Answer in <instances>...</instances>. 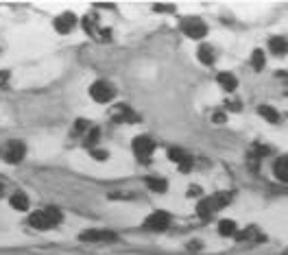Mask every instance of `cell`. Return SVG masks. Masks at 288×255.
<instances>
[{"mask_svg": "<svg viewBox=\"0 0 288 255\" xmlns=\"http://www.w3.org/2000/svg\"><path fill=\"white\" fill-rule=\"evenodd\" d=\"M114 120H118V122H138V116H135L129 107L120 105V107H116V111H114Z\"/></svg>", "mask_w": 288, "mask_h": 255, "instance_id": "9a60e30c", "label": "cell"}, {"mask_svg": "<svg viewBox=\"0 0 288 255\" xmlns=\"http://www.w3.org/2000/svg\"><path fill=\"white\" fill-rule=\"evenodd\" d=\"M286 255H288V253H286Z\"/></svg>", "mask_w": 288, "mask_h": 255, "instance_id": "f1b7e54d", "label": "cell"}, {"mask_svg": "<svg viewBox=\"0 0 288 255\" xmlns=\"http://www.w3.org/2000/svg\"><path fill=\"white\" fill-rule=\"evenodd\" d=\"M144 227L151 229V231H166L170 227V216L166 212H153L144 221Z\"/></svg>", "mask_w": 288, "mask_h": 255, "instance_id": "ba28073f", "label": "cell"}, {"mask_svg": "<svg viewBox=\"0 0 288 255\" xmlns=\"http://www.w3.org/2000/svg\"><path fill=\"white\" fill-rule=\"evenodd\" d=\"M133 151H135V155H138L140 159H149V157L153 155V151H155L153 137H149V135H138V137L133 140Z\"/></svg>", "mask_w": 288, "mask_h": 255, "instance_id": "52a82bcc", "label": "cell"}, {"mask_svg": "<svg viewBox=\"0 0 288 255\" xmlns=\"http://www.w3.org/2000/svg\"><path fill=\"white\" fill-rule=\"evenodd\" d=\"M155 9H158V11H170L173 4H155Z\"/></svg>", "mask_w": 288, "mask_h": 255, "instance_id": "484cf974", "label": "cell"}, {"mask_svg": "<svg viewBox=\"0 0 288 255\" xmlns=\"http://www.w3.org/2000/svg\"><path fill=\"white\" fill-rule=\"evenodd\" d=\"M199 192H201V190H199V188H196V186H192V188H190V194H192V196H196V194H199Z\"/></svg>", "mask_w": 288, "mask_h": 255, "instance_id": "4316f807", "label": "cell"}, {"mask_svg": "<svg viewBox=\"0 0 288 255\" xmlns=\"http://www.w3.org/2000/svg\"><path fill=\"white\" fill-rule=\"evenodd\" d=\"M62 221H64V216H62V212H59L57 207H44V210L31 214L29 225L35 227V229H53V227H57Z\"/></svg>", "mask_w": 288, "mask_h": 255, "instance_id": "6da1fadb", "label": "cell"}, {"mask_svg": "<svg viewBox=\"0 0 288 255\" xmlns=\"http://www.w3.org/2000/svg\"><path fill=\"white\" fill-rule=\"evenodd\" d=\"M196 57H199V61L201 64H205V65H212L214 64V48H212V46H201L199 48V55H196Z\"/></svg>", "mask_w": 288, "mask_h": 255, "instance_id": "ffe728a7", "label": "cell"}, {"mask_svg": "<svg viewBox=\"0 0 288 255\" xmlns=\"http://www.w3.org/2000/svg\"><path fill=\"white\" fill-rule=\"evenodd\" d=\"M90 96H92L96 103H109L116 96V90L112 83H107V81H94V83L90 85Z\"/></svg>", "mask_w": 288, "mask_h": 255, "instance_id": "277c9868", "label": "cell"}, {"mask_svg": "<svg viewBox=\"0 0 288 255\" xmlns=\"http://www.w3.org/2000/svg\"><path fill=\"white\" fill-rule=\"evenodd\" d=\"M219 233L225 238H231V236H238V225L234 221H221L219 223Z\"/></svg>", "mask_w": 288, "mask_h": 255, "instance_id": "ac0fdd59", "label": "cell"}, {"mask_svg": "<svg viewBox=\"0 0 288 255\" xmlns=\"http://www.w3.org/2000/svg\"><path fill=\"white\" fill-rule=\"evenodd\" d=\"M9 85V72L4 70V72H0V88H7Z\"/></svg>", "mask_w": 288, "mask_h": 255, "instance_id": "cb8c5ba5", "label": "cell"}, {"mask_svg": "<svg viewBox=\"0 0 288 255\" xmlns=\"http://www.w3.org/2000/svg\"><path fill=\"white\" fill-rule=\"evenodd\" d=\"M146 186H149V190L158 192V194H164V192L168 190V181L160 179V177H149V179H146Z\"/></svg>", "mask_w": 288, "mask_h": 255, "instance_id": "e0dca14e", "label": "cell"}, {"mask_svg": "<svg viewBox=\"0 0 288 255\" xmlns=\"http://www.w3.org/2000/svg\"><path fill=\"white\" fill-rule=\"evenodd\" d=\"M81 240L83 242H114L118 240L114 231H107V229H90V231L81 233Z\"/></svg>", "mask_w": 288, "mask_h": 255, "instance_id": "9c48e42d", "label": "cell"}, {"mask_svg": "<svg viewBox=\"0 0 288 255\" xmlns=\"http://www.w3.org/2000/svg\"><path fill=\"white\" fill-rule=\"evenodd\" d=\"M74 27H77V18H74L72 13H62V15H57L55 18V29H57V33H70Z\"/></svg>", "mask_w": 288, "mask_h": 255, "instance_id": "8fae6325", "label": "cell"}, {"mask_svg": "<svg viewBox=\"0 0 288 255\" xmlns=\"http://www.w3.org/2000/svg\"><path fill=\"white\" fill-rule=\"evenodd\" d=\"M212 120H214L216 125H223V122H225V114H223V111H214V116H212Z\"/></svg>", "mask_w": 288, "mask_h": 255, "instance_id": "603a6c76", "label": "cell"}, {"mask_svg": "<svg viewBox=\"0 0 288 255\" xmlns=\"http://www.w3.org/2000/svg\"><path fill=\"white\" fill-rule=\"evenodd\" d=\"M273 172H275V177H277L280 181L288 183V155L277 157V159H275V166H273Z\"/></svg>", "mask_w": 288, "mask_h": 255, "instance_id": "4fadbf2b", "label": "cell"}, {"mask_svg": "<svg viewBox=\"0 0 288 255\" xmlns=\"http://www.w3.org/2000/svg\"><path fill=\"white\" fill-rule=\"evenodd\" d=\"M269 50L273 55H277V57H282V55L288 53V42L284 37H271L269 39Z\"/></svg>", "mask_w": 288, "mask_h": 255, "instance_id": "5bb4252c", "label": "cell"}, {"mask_svg": "<svg viewBox=\"0 0 288 255\" xmlns=\"http://www.w3.org/2000/svg\"><path fill=\"white\" fill-rule=\"evenodd\" d=\"M257 114H260L266 122H273V125L280 122V114H277V109H273L271 105H260L257 107Z\"/></svg>", "mask_w": 288, "mask_h": 255, "instance_id": "2e32d148", "label": "cell"}, {"mask_svg": "<svg viewBox=\"0 0 288 255\" xmlns=\"http://www.w3.org/2000/svg\"><path fill=\"white\" fill-rule=\"evenodd\" d=\"M227 107H229L231 111H240L242 109V105L238 103V100H227Z\"/></svg>", "mask_w": 288, "mask_h": 255, "instance_id": "d4e9b609", "label": "cell"}, {"mask_svg": "<svg viewBox=\"0 0 288 255\" xmlns=\"http://www.w3.org/2000/svg\"><path fill=\"white\" fill-rule=\"evenodd\" d=\"M216 83H219L225 92H234L236 88H238V79H236L231 72H219L216 74Z\"/></svg>", "mask_w": 288, "mask_h": 255, "instance_id": "7c38bea8", "label": "cell"}, {"mask_svg": "<svg viewBox=\"0 0 288 255\" xmlns=\"http://www.w3.org/2000/svg\"><path fill=\"white\" fill-rule=\"evenodd\" d=\"M251 64H254L256 70H262V68H264V53H262L260 48L254 50V55H251Z\"/></svg>", "mask_w": 288, "mask_h": 255, "instance_id": "44dd1931", "label": "cell"}, {"mask_svg": "<svg viewBox=\"0 0 288 255\" xmlns=\"http://www.w3.org/2000/svg\"><path fill=\"white\" fill-rule=\"evenodd\" d=\"M24 155H27V146L20 140H9L0 146V159L7 164H18V161H22Z\"/></svg>", "mask_w": 288, "mask_h": 255, "instance_id": "3957f363", "label": "cell"}, {"mask_svg": "<svg viewBox=\"0 0 288 255\" xmlns=\"http://www.w3.org/2000/svg\"><path fill=\"white\" fill-rule=\"evenodd\" d=\"M83 29L90 33V37H94V39H109L112 37V31L109 29H105V27H100V22H98V18L96 15H88V18H83Z\"/></svg>", "mask_w": 288, "mask_h": 255, "instance_id": "8992f818", "label": "cell"}, {"mask_svg": "<svg viewBox=\"0 0 288 255\" xmlns=\"http://www.w3.org/2000/svg\"><path fill=\"white\" fill-rule=\"evenodd\" d=\"M181 29H184V33L192 39H201L208 33V27H205V22L201 18H186L184 22H181Z\"/></svg>", "mask_w": 288, "mask_h": 255, "instance_id": "5b68a950", "label": "cell"}, {"mask_svg": "<svg viewBox=\"0 0 288 255\" xmlns=\"http://www.w3.org/2000/svg\"><path fill=\"white\" fill-rule=\"evenodd\" d=\"M2 194H4V188H2V186H0V196H2Z\"/></svg>", "mask_w": 288, "mask_h": 255, "instance_id": "83f0119b", "label": "cell"}, {"mask_svg": "<svg viewBox=\"0 0 288 255\" xmlns=\"http://www.w3.org/2000/svg\"><path fill=\"white\" fill-rule=\"evenodd\" d=\"M168 157L175 161V164H179V170L181 172H188L192 168V155H188L184 149H170L168 151Z\"/></svg>", "mask_w": 288, "mask_h": 255, "instance_id": "30bf717a", "label": "cell"}, {"mask_svg": "<svg viewBox=\"0 0 288 255\" xmlns=\"http://www.w3.org/2000/svg\"><path fill=\"white\" fill-rule=\"evenodd\" d=\"M11 207L18 212H27L29 210V196L22 194V192H16V194H11Z\"/></svg>", "mask_w": 288, "mask_h": 255, "instance_id": "d6986e66", "label": "cell"}, {"mask_svg": "<svg viewBox=\"0 0 288 255\" xmlns=\"http://www.w3.org/2000/svg\"><path fill=\"white\" fill-rule=\"evenodd\" d=\"M229 201H231V194H227V192H216V194L203 198V201L199 203V207H196V214H199L201 218H210L214 212L223 210V207Z\"/></svg>", "mask_w": 288, "mask_h": 255, "instance_id": "7a4b0ae2", "label": "cell"}, {"mask_svg": "<svg viewBox=\"0 0 288 255\" xmlns=\"http://www.w3.org/2000/svg\"><path fill=\"white\" fill-rule=\"evenodd\" d=\"M92 157L94 159H107V151H96V149H92Z\"/></svg>", "mask_w": 288, "mask_h": 255, "instance_id": "7402d4cb", "label": "cell"}]
</instances>
